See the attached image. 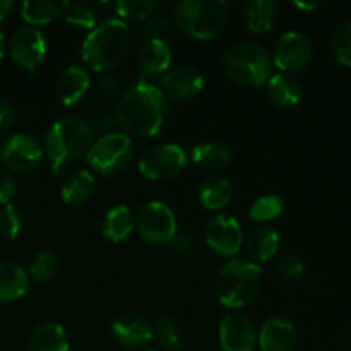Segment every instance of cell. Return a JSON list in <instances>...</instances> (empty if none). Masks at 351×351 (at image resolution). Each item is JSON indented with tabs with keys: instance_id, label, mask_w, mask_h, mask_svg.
<instances>
[{
	"instance_id": "obj_1",
	"label": "cell",
	"mask_w": 351,
	"mask_h": 351,
	"mask_svg": "<svg viewBox=\"0 0 351 351\" xmlns=\"http://www.w3.org/2000/svg\"><path fill=\"white\" fill-rule=\"evenodd\" d=\"M168 119V99L158 86L141 81L117 103V122L125 132L153 137L163 130Z\"/></svg>"
},
{
	"instance_id": "obj_2",
	"label": "cell",
	"mask_w": 351,
	"mask_h": 351,
	"mask_svg": "<svg viewBox=\"0 0 351 351\" xmlns=\"http://www.w3.org/2000/svg\"><path fill=\"white\" fill-rule=\"evenodd\" d=\"M93 127L79 117L57 120L45 134L43 153L51 163L53 175H60L67 165L86 156L93 144Z\"/></svg>"
},
{
	"instance_id": "obj_3",
	"label": "cell",
	"mask_w": 351,
	"mask_h": 351,
	"mask_svg": "<svg viewBox=\"0 0 351 351\" xmlns=\"http://www.w3.org/2000/svg\"><path fill=\"white\" fill-rule=\"evenodd\" d=\"M129 26L120 19H106L95 26L81 47V57L93 71L108 72L125 58L130 48Z\"/></svg>"
},
{
	"instance_id": "obj_4",
	"label": "cell",
	"mask_w": 351,
	"mask_h": 351,
	"mask_svg": "<svg viewBox=\"0 0 351 351\" xmlns=\"http://www.w3.org/2000/svg\"><path fill=\"white\" fill-rule=\"evenodd\" d=\"M263 269L250 259L228 261L218 271L215 280V293L228 308H242L249 305L259 293Z\"/></svg>"
},
{
	"instance_id": "obj_5",
	"label": "cell",
	"mask_w": 351,
	"mask_h": 351,
	"mask_svg": "<svg viewBox=\"0 0 351 351\" xmlns=\"http://www.w3.org/2000/svg\"><path fill=\"white\" fill-rule=\"evenodd\" d=\"M175 23L197 40H211L225 31L230 5L225 0H182L173 9Z\"/></svg>"
},
{
	"instance_id": "obj_6",
	"label": "cell",
	"mask_w": 351,
	"mask_h": 351,
	"mask_svg": "<svg viewBox=\"0 0 351 351\" xmlns=\"http://www.w3.org/2000/svg\"><path fill=\"white\" fill-rule=\"evenodd\" d=\"M226 75L237 84L257 88L264 86L271 77V55L254 41H240L226 50L223 58Z\"/></svg>"
},
{
	"instance_id": "obj_7",
	"label": "cell",
	"mask_w": 351,
	"mask_h": 351,
	"mask_svg": "<svg viewBox=\"0 0 351 351\" xmlns=\"http://www.w3.org/2000/svg\"><path fill=\"white\" fill-rule=\"evenodd\" d=\"M132 153V139L127 134L113 132L93 141L84 158L96 173L108 177L123 170L129 165Z\"/></svg>"
},
{
	"instance_id": "obj_8",
	"label": "cell",
	"mask_w": 351,
	"mask_h": 351,
	"mask_svg": "<svg viewBox=\"0 0 351 351\" xmlns=\"http://www.w3.org/2000/svg\"><path fill=\"white\" fill-rule=\"evenodd\" d=\"M134 226L141 239L151 245L171 243V240L178 235L173 211L160 201H149L141 206L134 218Z\"/></svg>"
},
{
	"instance_id": "obj_9",
	"label": "cell",
	"mask_w": 351,
	"mask_h": 351,
	"mask_svg": "<svg viewBox=\"0 0 351 351\" xmlns=\"http://www.w3.org/2000/svg\"><path fill=\"white\" fill-rule=\"evenodd\" d=\"M187 165V153L177 144L151 147L141 156L137 168L149 180H168L180 173Z\"/></svg>"
},
{
	"instance_id": "obj_10",
	"label": "cell",
	"mask_w": 351,
	"mask_h": 351,
	"mask_svg": "<svg viewBox=\"0 0 351 351\" xmlns=\"http://www.w3.org/2000/svg\"><path fill=\"white\" fill-rule=\"evenodd\" d=\"M43 146L29 134H16L9 137L0 149L3 168L10 173H29L43 158Z\"/></svg>"
},
{
	"instance_id": "obj_11",
	"label": "cell",
	"mask_w": 351,
	"mask_h": 351,
	"mask_svg": "<svg viewBox=\"0 0 351 351\" xmlns=\"http://www.w3.org/2000/svg\"><path fill=\"white\" fill-rule=\"evenodd\" d=\"M312 53H314V48L308 36L297 31H290L278 38L274 43L271 62L283 74H290V72H298L307 67L308 62L312 60Z\"/></svg>"
},
{
	"instance_id": "obj_12",
	"label": "cell",
	"mask_w": 351,
	"mask_h": 351,
	"mask_svg": "<svg viewBox=\"0 0 351 351\" xmlns=\"http://www.w3.org/2000/svg\"><path fill=\"white\" fill-rule=\"evenodd\" d=\"M206 242L209 249L221 257H233L243 243L242 226L233 216L216 215L206 226Z\"/></svg>"
},
{
	"instance_id": "obj_13",
	"label": "cell",
	"mask_w": 351,
	"mask_h": 351,
	"mask_svg": "<svg viewBox=\"0 0 351 351\" xmlns=\"http://www.w3.org/2000/svg\"><path fill=\"white\" fill-rule=\"evenodd\" d=\"M9 53L10 58L21 69L34 72L47 55V43H45L43 33L31 26L21 27L10 38Z\"/></svg>"
},
{
	"instance_id": "obj_14",
	"label": "cell",
	"mask_w": 351,
	"mask_h": 351,
	"mask_svg": "<svg viewBox=\"0 0 351 351\" xmlns=\"http://www.w3.org/2000/svg\"><path fill=\"white\" fill-rule=\"evenodd\" d=\"M219 343L225 351H254L257 335L252 322L239 312H230L219 322Z\"/></svg>"
},
{
	"instance_id": "obj_15",
	"label": "cell",
	"mask_w": 351,
	"mask_h": 351,
	"mask_svg": "<svg viewBox=\"0 0 351 351\" xmlns=\"http://www.w3.org/2000/svg\"><path fill=\"white\" fill-rule=\"evenodd\" d=\"M204 88V75L192 65H178L170 69L161 77V91L165 96L177 99V101H187L195 98Z\"/></svg>"
},
{
	"instance_id": "obj_16",
	"label": "cell",
	"mask_w": 351,
	"mask_h": 351,
	"mask_svg": "<svg viewBox=\"0 0 351 351\" xmlns=\"http://www.w3.org/2000/svg\"><path fill=\"white\" fill-rule=\"evenodd\" d=\"M112 335L117 343H120L125 348H143L153 339V324L147 321L144 315L122 314L113 321Z\"/></svg>"
},
{
	"instance_id": "obj_17",
	"label": "cell",
	"mask_w": 351,
	"mask_h": 351,
	"mask_svg": "<svg viewBox=\"0 0 351 351\" xmlns=\"http://www.w3.org/2000/svg\"><path fill=\"white\" fill-rule=\"evenodd\" d=\"M257 341L263 351H293L298 335L295 326L285 317H271L261 328Z\"/></svg>"
},
{
	"instance_id": "obj_18",
	"label": "cell",
	"mask_w": 351,
	"mask_h": 351,
	"mask_svg": "<svg viewBox=\"0 0 351 351\" xmlns=\"http://www.w3.org/2000/svg\"><path fill=\"white\" fill-rule=\"evenodd\" d=\"M171 50L161 38H149L144 41L137 55V67L144 79H154L170 71Z\"/></svg>"
},
{
	"instance_id": "obj_19",
	"label": "cell",
	"mask_w": 351,
	"mask_h": 351,
	"mask_svg": "<svg viewBox=\"0 0 351 351\" xmlns=\"http://www.w3.org/2000/svg\"><path fill=\"white\" fill-rule=\"evenodd\" d=\"M89 86H91V79L88 72L79 65H71L58 75L55 93L62 105L72 106L84 98L86 93L89 91Z\"/></svg>"
},
{
	"instance_id": "obj_20",
	"label": "cell",
	"mask_w": 351,
	"mask_h": 351,
	"mask_svg": "<svg viewBox=\"0 0 351 351\" xmlns=\"http://www.w3.org/2000/svg\"><path fill=\"white\" fill-rule=\"evenodd\" d=\"M29 290V274L12 261H0V304H10Z\"/></svg>"
},
{
	"instance_id": "obj_21",
	"label": "cell",
	"mask_w": 351,
	"mask_h": 351,
	"mask_svg": "<svg viewBox=\"0 0 351 351\" xmlns=\"http://www.w3.org/2000/svg\"><path fill=\"white\" fill-rule=\"evenodd\" d=\"M69 336L58 322H41L31 331L29 351H69Z\"/></svg>"
},
{
	"instance_id": "obj_22",
	"label": "cell",
	"mask_w": 351,
	"mask_h": 351,
	"mask_svg": "<svg viewBox=\"0 0 351 351\" xmlns=\"http://www.w3.org/2000/svg\"><path fill=\"white\" fill-rule=\"evenodd\" d=\"M243 17L249 31L266 34L274 27L278 19V3L271 0H252L243 7Z\"/></svg>"
},
{
	"instance_id": "obj_23",
	"label": "cell",
	"mask_w": 351,
	"mask_h": 351,
	"mask_svg": "<svg viewBox=\"0 0 351 351\" xmlns=\"http://www.w3.org/2000/svg\"><path fill=\"white\" fill-rule=\"evenodd\" d=\"M69 2L64 0H27L21 5V16L31 26H41L64 16Z\"/></svg>"
},
{
	"instance_id": "obj_24",
	"label": "cell",
	"mask_w": 351,
	"mask_h": 351,
	"mask_svg": "<svg viewBox=\"0 0 351 351\" xmlns=\"http://www.w3.org/2000/svg\"><path fill=\"white\" fill-rule=\"evenodd\" d=\"M245 245L250 261L261 266L263 263H267L271 257L276 256L278 247H280V235L269 226H259L250 232Z\"/></svg>"
},
{
	"instance_id": "obj_25",
	"label": "cell",
	"mask_w": 351,
	"mask_h": 351,
	"mask_svg": "<svg viewBox=\"0 0 351 351\" xmlns=\"http://www.w3.org/2000/svg\"><path fill=\"white\" fill-rule=\"evenodd\" d=\"M134 230V216L127 206L119 204L105 213L101 221V232L106 240L113 243L123 242Z\"/></svg>"
},
{
	"instance_id": "obj_26",
	"label": "cell",
	"mask_w": 351,
	"mask_h": 351,
	"mask_svg": "<svg viewBox=\"0 0 351 351\" xmlns=\"http://www.w3.org/2000/svg\"><path fill=\"white\" fill-rule=\"evenodd\" d=\"M267 95L274 105L281 108H291L298 105L302 99V86L291 74H276L271 75L266 82Z\"/></svg>"
},
{
	"instance_id": "obj_27",
	"label": "cell",
	"mask_w": 351,
	"mask_h": 351,
	"mask_svg": "<svg viewBox=\"0 0 351 351\" xmlns=\"http://www.w3.org/2000/svg\"><path fill=\"white\" fill-rule=\"evenodd\" d=\"M192 161L199 168L208 171L225 170L232 163V153L221 143H202L194 146L191 153Z\"/></svg>"
},
{
	"instance_id": "obj_28",
	"label": "cell",
	"mask_w": 351,
	"mask_h": 351,
	"mask_svg": "<svg viewBox=\"0 0 351 351\" xmlns=\"http://www.w3.org/2000/svg\"><path fill=\"white\" fill-rule=\"evenodd\" d=\"M233 197V185L223 177L208 178L199 189V202L209 211L226 208Z\"/></svg>"
},
{
	"instance_id": "obj_29",
	"label": "cell",
	"mask_w": 351,
	"mask_h": 351,
	"mask_svg": "<svg viewBox=\"0 0 351 351\" xmlns=\"http://www.w3.org/2000/svg\"><path fill=\"white\" fill-rule=\"evenodd\" d=\"M95 191V177L89 171L79 170L67 177L60 189L62 201L69 206H79L88 201Z\"/></svg>"
},
{
	"instance_id": "obj_30",
	"label": "cell",
	"mask_w": 351,
	"mask_h": 351,
	"mask_svg": "<svg viewBox=\"0 0 351 351\" xmlns=\"http://www.w3.org/2000/svg\"><path fill=\"white\" fill-rule=\"evenodd\" d=\"M285 209V201L283 197L276 194L263 195L257 201H254L249 208V216L250 219L257 223H266L271 219L278 218V216L283 213Z\"/></svg>"
},
{
	"instance_id": "obj_31",
	"label": "cell",
	"mask_w": 351,
	"mask_h": 351,
	"mask_svg": "<svg viewBox=\"0 0 351 351\" xmlns=\"http://www.w3.org/2000/svg\"><path fill=\"white\" fill-rule=\"evenodd\" d=\"M153 339L167 351L178 350L182 343L180 329L178 324L170 317H161L158 319L153 324Z\"/></svg>"
},
{
	"instance_id": "obj_32",
	"label": "cell",
	"mask_w": 351,
	"mask_h": 351,
	"mask_svg": "<svg viewBox=\"0 0 351 351\" xmlns=\"http://www.w3.org/2000/svg\"><path fill=\"white\" fill-rule=\"evenodd\" d=\"M158 9L156 0H120L115 3V10L120 21H143L147 19Z\"/></svg>"
},
{
	"instance_id": "obj_33",
	"label": "cell",
	"mask_w": 351,
	"mask_h": 351,
	"mask_svg": "<svg viewBox=\"0 0 351 351\" xmlns=\"http://www.w3.org/2000/svg\"><path fill=\"white\" fill-rule=\"evenodd\" d=\"M331 50L338 64L351 69V23L336 27L331 38Z\"/></svg>"
},
{
	"instance_id": "obj_34",
	"label": "cell",
	"mask_w": 351,
	"mask_h": 351,
	"mask_svg": "<svg viewBox=\"0 0 351 351\" xmlns=\"http://www.w3.org/2000/svg\"><path fill=\"white\" fill-rule=\"evenodd\" d=\"M58 271V259L53 252H48V250H43V252L38 254L34 257V261L31 263L29 274L34 281L38 283H47V281L53 280L55 274Z\"/></svg>"
},
{
	"instance_id": "obj_35",
	"label": "cell",
	"mask_w": 351,
	"mask_h": 351,
	"mask_svg": "<svg viewBox=\"0 0 351 351\" xmlns=\"http://www.w3.org/2000/svg\"><path fill=\"white\" fill-rule=\"evenodd\" d=\"M23 228V218L14 204L0 206V235L12 240Z\"/></svg>"
},
{
	"instance_id": "obj_36",
	"label": "cell",
	"mask_w": 351,
	"mask_h": 351,
	"mask_svg": "<svg viewBox=\"0 0 351 351\" xmlns=\"http://www.w3.org/2000/svg\"><path fill=\"white\" fill-rule=\"evenodd\" d=\"M65 21L77 29H95L96 24L95 12L84 3L69 5L67 12H65Z\"/></svg>"
},
{
	"instance_id": "obj_37",
	"label": "cell",
	"mask_w": 351,
	"mask_h": 351,
	"mask_svg": "<svg viewBox=\"0 0 351 351\" xmlns=\"http://www.w3.org/2000/svg\"><path fill=\"white\" fill-rule=\"evenodd\" d=\"M276 273L280 274L283 280H298L305 274V264L304 261L300 259L295 254H285L278 259L276 263Z\"/></svg>"
},
{
	"instance_id": "obj_38",
	"label": "cell",
	"mask_w": 351,
	"mask_h": 351,
	"mask_svg": "<svg viewBox=\"0 0 351 351\" xmlns=\"http://www.w3.org/2000/svg\"><path fill=\"white\" fill-rule=\"evenodd\" d=\"M17 184L14 175L7 168L0 167V206L12 204V199L16 197Z\"/></svg>"
},
{
	"instance_id": "obj_39",
	"label": "cell",
	"mask_w": 351,
	"mask_h": 351,
	"mask_svg": "<svg viewBox=\"0 0 351 351\" xmlns=\"http://www.w3.org/2000/svg\"><path fill=\"white\" fill-rule=\"evenodd\" d=\"M16 120V110H14L12 103L7 101L5 98H0V137L5 136L14 125Z\"/></svg>"
},
{
	"instance_id": "obj_40",
	"label": "cell",
	"mask_w": 351,
	"mask_h": 351,
	"mask_svg": "<svg viewBox=\"0 0 351 351\" xmlns=\"http://www.w3.org/2000/svg\"><path fill=\"white\" fill-rule=\"evenodd\" d=\"M171 245H173L175 252L180 254V256H192V252L195 250V243L191 237L177 235L171 240Z\"/></svg>"
},
{
	"instance_id": "obj_41",
	"label": "cell",
	"mask_w": 351,
	"mask_h": 351,
	"mask_svg": "<svg viewBox=\"0 0 351 351\" xmlns=\"http://www.w3.org/2000/svg\"><path fill=\"white\" fill-rule=\"evenodd\" d=\"M293 5L300 10L314 12V10H319V9H322V7L328 5V2H300V0H297V2H293Z\"/></svg>"
},
{
	"instance_id": "obj_42",
	"label": "cell",
	"mask_w": 351,
	"mask_h": 351,
	"mask_svg": "<svg viewBox=\"0 0 351 351\" xmlns=\"http://www.w3.org/2000/svg\"><path fill=\"white\" fill-rule=\"evenodd\" d=\"M14 2L12 0H0V21L7 19L12 14Z\"/></svg>"
},
{
	"instance_id": "obj_43",
	"label": "cell",
	"mask_w": 351,
	"mask_h": 351,
	"mask_svg": "<svg viewBox=\"0 0 351 351\" xmlns=\"http://www.w3.org/2000/svg\"><path fill=\"white\" fill-rule=\"evenodd\" d=\"M5 50H7V41H5V34L0 31V60L3 58V55H5Z\"/></svg>"
},
{
	"instance_id": "obj_44",
	"label": "cell",
	"mask_w": 351,
	"mask_h": 351,
	"mask_svg": "<svg viewBox=\"0 0 351 351\" xmlns=\"http://www.w3.org/2000/svg\"><path fill=\"white\" fill-rule=\"evenodd\" d=\"M144 351H154V350H144Z\"/></svg>"
}]
</instances>
